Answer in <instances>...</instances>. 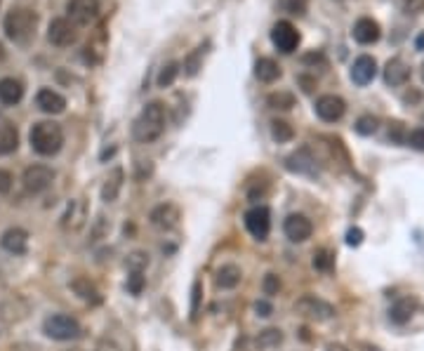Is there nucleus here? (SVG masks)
<instances>
[{
  "mask_svg": "<svg viewBox=\"0 0 424 351\" xmlns=\"http://www.w3.org/2000/svg\"><path fill=\"white\" fill-rule=\"evenodd\" d=\"M165 132V106L160 102H151L142 109L139 118L133 125V135L142 144H151Z\"/></svg>",
  "mask_w": 424,
  "mask_h": 351,
  "instance_id": "1",
  "label": "nucleus"
},
{
  "mask_svg": "<svg viewBox=\"0 0 424 351\" xmlns=\"http://www.w3.org/2000/svg\"><path fill=\"white\" fill-rule=\"evenodd\" d=\"M28 142H31L33 151L40 156H55L64 146V130L55 121H40L28 132Z\"/></svg>",
  "mask_w": 424,
  "mask_h": 351,
  "instance_id": "2",
  "label": "nucleus"
},
{
  "mask_svg": "<svg viewBox=\"0 0 424 351\" xmlns=\"http://www.w3.org/2000/svg\"><path fill=\"white\" fill-rule=\"evenodd\" d=\"M35 24H38V15L28 8H15L5 15L3 31L12 40V43H26L33 38Z\"/></svg>",
  "mask_w": 424,
  "mask_h": 351,
  "instance_id": "3",
  "label": "nucleus"
},
{
  "mask_svg": "<svg viewBox=\"0 0 424 351\" xmlns=\"http://www.w3.org/2000/svg\"><path fill=\"white\" fill-rule=\"evenodd\" d=\"M43 330L47 337L57 342H69V340H78L80 337V323L69 314H52V316L45 318Z\"/></svg>",
  "mask_w": 424,
  "mask_h": 351,
  "instance_id": "4",
  "label": "nucleus"
},
{
  "mask_svg": "<svg viewBox=\"0 0 424 351\" xmlns=\"http://www.w3.org/2000/svg\"><path fill=\"white\" fill-rule=\"evenodd\" d=\"M295 314L309 320H316V323H323V320H330L335 316V307L316 295H304L295 302Z\"/></svg>",
  "mask_w": 424,
  "mask_h": 351,
  "instance_id": "5",
  "label": "nucleus"
},
{
  "mask_svg": "<svg viewBox=\"0 0 424 351\" xmlns=\"http://www.w3.org/2000/svg\"><path fill=\"white\" fill-rule=\"evenodd\" d=\"M24 189H26V194L31 196H38L47 191V189L52 187V182H55V170L47 168V165H31V168L24 170Z\"/></svg>",
  "mask_w": 424,
  "mask_h": 351,
  "instance_id": "6",
  "label": "nucleus"
},
{
  "mask_svg": "<svg viewBox=\"0 0 424 351\" xmlns=\"http://www.w3.org/2000/svg\"><path fill=\"white\" fill-rule=\"evenodd\" d=\"M246 229L257 241H266L271 231V210L266 205H255L246 212Z\"/></svg>",
  "mask_w": 424,
  "mask_h": 351,
  "instance_id": "7",
  "label": "nucleus"
},
{
  "mask_svg": "<svg viewBox=\"0 0 424 351\" xmlns=\"http://www.w3.org/2000/svg\"><path fill=\"white\" fill-rule=\"evenodd\" d=\"M300 31H297L295 26H292L290 22H276L271 28V43L276 45L278 52H283V55H292V52L297 50V45H300Z\"/></svg>",
  "mask_w": 424,
  "mask_h": 351,
  "instance_id": "8",
  "label": "nucleus"
},
{
  "mask_svg": "<svg viewBox=\"0 0 424 351\" xmlns=\"http://www.w3.org/2000/svg\"><path fill=\"white\" fill-rule=\"evenodd\" d=\"M47 40L57 47H69L78 40V28L71 19H64V17H57V19L50 22L47 26Z\"/></svg>",
  "mask_w": 424,
  "mask_h": 351,
  "instance_id": "9",
  "label": "nucleus"
},
{
  "mask_svg": "<svg viewBox=\"0 0 424 351\" xmlns=\"http://www.w3.org/2000/svg\"><path fill=\"white\" fill-rule=\"evenodd\" d=\"M67 15L76 26L92 24L99 17V0H69Z\"/></svg>",
  "mask_w": 424,
  "mask_h": 351,
  "instance_id": "10",
  "label": "nucleus"
},
{
  "mask_svg": "<svg viewBox=\"0 0 424 351\" xmlns=\"http://www.w3.org/2000/svg\"><path fill=\"white\" fill-rule=\"evenodd\" d=\"M316 114L325 123H337L346 114V102L337 94H323L316 99Z\"/></svg>",
  "mask_w": 424,
  "mask_h": 351,
  "instance_id": "11",
  "label": "nucleus"
},
{
  "mask_svg": "<svg viewBox=\"0 0 424 351\" xmlns=\"http://www.w3.org/2000/svg\"><path fill=\"white\" fill-rule=\"evenodd\" d=\"M283 234L288 236V241H292V243H304L312 238L314 224H312V219L304 217V215H290L283 222Z\"/></svg>",
  "mask_w": 424,
  "mask_h": 351,
  "instance_id": "12",
  "label": "nucleus"
},
{
  "mask_svg": "<svg viewBox=\"0 0 424 351\" xmlns=\"http://www.w3.org/2000/svg\"><path fill=\"white\" fill-rule=\"evenodd\" d=\"M151 224L160 231H170L179 224V207L175 203H160L151 210Z\"/></svg>",
  "mask_w": 424,
  "mask_h": 351,
  "instance_id": "13",
  "label": "nucleus"
},
{
  "mask_svg": "<svg viewBox=\"0 0 424 351\" xmlns=\"http://www.w3.org/2000/svg\"><path fill=\"white\" fill-rule=\"evenodd\" d=\"M285 168L297 172V175H316V172H319V168H316V158L312 156V151H309L307 146L297 148L295 153H290V156L285 158Z\"/></svg>",
  "mask_w": 424,
  "mask_h": 351,
  "instance_id": "14",
  "label": "nucleus"
},
{
  "mask_svg": "<svg viewBox=\"0 0 424 351\" xmlns=\"http://www.w3.org/2000/svg\"><path fill=\"white\" fill-rule=\"evenodd\" d=\"M35 106H38L43 114H50V116H57L67 109V99L62 97L59 92L50 90V87H43L38 94H35Z\"/></svg>",
  "mask_w": 424,
  "mask_h": 351,
  "instance_id": "15",
  "label": "nucleus"
},
{
  "mask_svg": "<svg viewBox=\"0 0 424 351\" xmlns=\"http://www.w3.org/2000/svg\"><path fill=\"white\" fill-rule=\"evenodd\" d=\"M375 76H378V62L368 55H361L351 67V80L356 85H368V83L375 80Z\"/></svg>",
  "mask_w": 424,
  "mask_h": 351,
  "instance_id": "16",
  "label": "nucleus"
},
{
  "mask_svg": "<svg viewBox=\"0 0 424 351\" xmlns=\"http://www.w3.org/2000/svg\"><path fill=\"white\" fill-rule=\"evenodd\" d=\"M380 24L375 19H370V17H361L356 24H354V40L361 45H373L380 40Z\"/></svg>",
  "mask_w": 424,
  "mask_h": 351,
  "instance_id": "17",
  "label": "nucleus"
},
{
  "mask_svg": "<svg viewBox=\"0 0 424 351\" xmlns=\"http://www.w3.org/2000/svg\"><path fill=\"white\" fill-rule=\"evenodd\" d=\"M384 80H387V85H391V87L405 85V83L410 80V67L398 57L389 59L384 69Z\"/></svg>",
  "mask_w": 424,
  "mask_h": 351,
  "instance_id": "18",
  "label": "nucleus"
},
{
  "mask_svg": "<svg viewBox=\"0 0 424 351\" xmlns=\"http://www.w3.org/2000/svg\"><path fill=\"white\" fill-rule=\"evenodd\" d=\"M0 246H3L12 255H24V252H26V248H28V234L19 227L8 229L3 236H0Z\"/></svg>",
  "mask_w": 424,
  "mask_h": 351,
  "instance_id": "19",
  "label": "nucleus"
},
{
  "mask_svg": "<svg viewBox=\"0 0 424 351\" xmlns=\"http://www.w3.org/2000/svg\"><path fill=\"white\" fill-rule=\"evenodd\" d=\"M417 311V302L413 297H401V300H396L389 309V320L396 325H405L410 318H413V314Z\"/></svg>",
  "mask_w": 424,
  "mask_h": 351,
  "instance_id": "20",
  "label": "nucleus"
},
{
  "mask_svg": "<svg viewBox=\"0 0 424 351\" xmlns=\"http://www.w3.org/2000/svg\"><path fill=\"white\" fill-rule=\"evenodd\" d=\"M24 97V85L17 78H3L0 80V102L5 106L19 104Z\"/></svg>",
  "mask_w": 424,
  "mask_h": 351,
  "instance_id": "21",
  "label": "nucleus"
},
{
  "mask_svg": "<svg viewBox=\"0 0 424 351\" xmlns=\"http://www.w3.org/2000/svg\"><path fill=\"white\" fill-rule=\"evenodd\" d=\"M243 278V271L238 269L236 264H224L219 266L217 273H214V283H217V288L222 290H234L238 283H241Z\"/></svg>",
  "mask_w": 424,
  "mask_h": 351,
  "instance_id": "22",
  "label": "nucleus"
},
{
  "mask_svg": "<svg viewBox=\"0 0 424 351\" xmlns=\"http://www.w3.org/2000/svg\"><path fill=\"white\" fill-rule=\"evenodd\" d=\"M19 146V132H17L15 125L0 123V156H10Z\"/></svg>",
  "mask_w": 424,
  "mask_h": 351,
  "instance_id": "23",
  "label": "nucleus"
},
{
  "mask_svg": "<svg viewBox=\"0 0 424 351\" xmlns=\"http://www.w3.org/2000/svg\"><path fill=\"white\" fill-rule=\"evenodd\" d=\"M123 177L125 175L121 168H116L109 177H106L104 187H101V200H104V203H113V200L118 198V194H121V189H123Z\"/></svg>",
  "mask_w": 424,
  "mask_h": 351,
  "instance_id": "24",
  "label": "nucleus"
},
{
  "mask_svg": "<svg viewBox=\"0 0 424 351\" xmlns=\"http://www.w3.org/2000/svg\"><path fill=\"white\" fill-rule=\"evenodd\" d=\"M255 76H257V80H262V83H273L280 78V67L271 57H262V59H257V64H255Z\"/></svg>",
  "mask_w": 424,
  "mask_h": 351,
  "instance_id": "25",
  "label": "nucleus"
},
{
  "mask_svg": "<svg viewBox=\"0 0 424 351\" xmlns=\"http://www.w3.org/2000/svg\"><path fill=\"white\" fill-rule=\"evenodd\" d=\"M283 344V330L278 328H266L260 330V335L255 337V347L260 351H269V349H276Z\"/></svg>",
  "mask_w": 424,
  "mask_h": 351,
  "instance_id": "26",
  "label": "nucleus"
},
{
  "mask_svg": "<svg viewBox=\"0 0 424 351\" xmlns=\"http://www.w3.org/2000/svg\"><path fill=\"white\" fill-rule=\"evenodd\" d=\"M71 288L76 290V295H78L80 300L94 302V305H97V302H101V297H99V293H97V288H94V285L90 283L87 278H76V281L71 283Z\"/></svg>",
  "mask_w": 424,
  "mask_h": 351,
  "instance_id": "27",
  "label": "nucleus"
},
{
  "mask_svg": "<svg viewBox=\"0 0 424 351\" xmlns=\"http://www.w3.org/2000/svg\"><path fill=\"white\" fill-rule=\"evenodd\" d=\"M312 264H314V269H316V271H323V273L332 271V269H335V252H330V250H328V248L316 250Z\"/></svg>",
  "mask_w": 424,
  "mask_h": 351,
  "instance_id": "28",
  "label": "nucleus"
},
{
  "mask_svg": "<svg viewBox=\"0 0 424 351\" xmlns=\"http://www.w3.org/2000/svg\"><path fill=\"white\" fill-rule=\"evenodd\" d=\"M64 219V229H80L83 227V205L80 203H76V200H71L69 203V210H67V215L62 217Z\"/></svg>",
  "mask_w": 424,
  "mask_h": 351,
  "instance_id": "29",
  "label": "nucleus"
},
{
  "mask_svg": "<svg viewBox=\"0 0 424 351\" xmlns=\"http://www.w3.org/2000/svg\"><path fill=\"white\" fill-rule=\"evenodd\" d=\"M266 104L271 106V109H280V111H288L295 106V94L292 92H271L266 97Z\"/></svg>",
  "mask_w": 424,
  "mask_h": 351,
  "instance_id": "30",
  "label": "nucleus"
},
{
  "mask_svg": "<svg viewBox=\"0 0 424 351\" xmlns=\"http://www.w3.org/2000/svg\"><path fill=\"white\" fill-rule=\"evenodd\" d=\"M271 137L278 142V144H285V142H290L292 137H295V130H292V125L288 121H271Z\"/></svg>",
  "mask_w": 424,
  "mask_h": 351,
  "instance_id": "31",
  "label": "nucleus"
},
{
  "mask_svg": "<svg viewBox=\"0 0 424 351\" xmlns=\"http://www.w3.org/2000/svg\"><path fill=\"white\" fill-rule=\"evenodd\" d=\"M378 128H380V121H378L375 116H370V114L361 116V118H358V121L354 123V130H356L358 135H363V137L375 135V132H378Z\"/></svg>",
  "mask_w": 424,
  "mask_h": 351,
  "instance_id": "32",
  "label": "nucleus"
},
{
  "mask_svg": "<svg viewBox=\"0 0 424 351\" xmlns=\"http://www.w3.org/2000/svg\"><path fill=\"white\" fill-rule=\"evenodd\" d=\"M177 74H179V64L177 62L165 64V67L160 69V74H158V87H170L172 83H175Z\"/></svg>",
  "mask_w": 424,
  "mask_h": 351,
  "instance_id": "33",
  "label": "nucleus"
},
{
  "mask_svg": "<svg viewBox=\"0 0 424 351\" xmlns=\"http://www.w3.org/2000/svg\"><path fill=\"white\" fill-rule=\"evenodd\" d=\"M125 266H128V271H142L149 266V255L142 252V250H135L133 255H128V262H125Z\"/></svg>",
  "mask_w": 424,
  "mask_h": 351,
  "instance_id": "34",
  "label": "nucleus"
},
{
  "mask_svg": "<svg viewBox=\"0 0 424 351\" xmlns=\"http://www.w3.org/2000/svg\"><path fill=\"white\" fill-rule=\"evenodd\" d=\"M146 288V276L142 271H130L128 276V290L133 295H142V290Z\"/></svg>",
  "mask_w": 424,
  "mask_h": 351,
  "instance_id": "35",
  "label": "nucleus"
},
{
  "mask_svg": "<svg viewBox=\"0 0 424 351\" xmlns=\"http://www.w3.org/2000/svg\"><path fill=\"white\" fill-rule=\"evenodd\" d=\"M280 278L276 276V273H266L264 276V281H262V290H264V295L269 297H273V295H278L280 293Z\"/></svg>",
  "mask_w": 424,
  "mask_h": 351,
  "instance_id": "36",
  "label": "nucleus"
},
{
  "mask_svg": "<svg viewBox=\"0 0 424 351\" xmlns=\"http://www.w3.org/2000/svg\"><path fill=\"white\" fill-rule=\"evenodd\" d=\"M201 295H203V285L201 281L194 283V290H191V318H198V311H201Z\"/></svg>",
  "mask_w": 424,
  "mask_h": 351,
  "instance_id": "37",
  "label": "nucleus"
},
{
  "mask_svg": "<svg viewBox=\"0 0 424 351\" xmlns=\"http://www.w3.org/2000/svg\"><path fill=\"white\" fill-rule=\"evenodd\" d=\"M405 144L410 148H415V151H424V128L413 130V132L405 137Z\"/></svg>",
  "mask_w": 424,
  "mask_h": 351,
  "instance_id": "38",
  "label": "nucleus"
},
{
  "mask_svg": "<svg viewBox=\"0 0 424 351\" xmlns=\"http://www.w3.org/2000/svg\"><path fill=\"white\" fill-rule=\"evenodd\" d=\"M111 224L106 217H97L94 219V229H92V241H99V238H104L106 234H109Z\"/></svg>",
  "mask_w": 424,
  "mask_h": 351,
  "instance_id": "39",
  "label": "nucleus"
},
{
  "mask_svg": "<svg viewBox=\"0 0 424 351\" xmlns=\"http://www.w3.org/2000/svg\"><path fill=\"white\" fill-rule=\"evenodd\" d=\"M201 52H203V47H198V50H196L194 55L187 59V64H184V69H187L189 76H196V74H198V69H201V59H198Z\"/></svg>",
  "mask_w": 424,
  "mask_h": 351,
  "instance_id": "40",
  "label": "nucleus"
},
{
  "mask_svg": "<svg viewBox=\"0 0 424 351\" xmlns=\"http://www.w3.org/2000/svg\"><path fill=\"white\" fill-rule=\"evenodd\" d=\"M401 8L408 15H420L424 12V0H401Z\"/></svg>",
  "mask_w": 424,
  "mask_h": 351,
  "instance_id": "41",
  "label": "nucleus"
},
{
  "mask_svg": "<svg viewBox=\"0 0 424 351\" xmlns=\"http://www.w3.org/2000/svg\"><path fill=\"white\" fill-rule=\"evenodd\" d=\"M363 243V231L354 227V229H349L346 231V246H351V248H358Z\"/></svg>",
  "mask_w": 424,
  "mask_h": 351,
  "instance_id": "42",
  "label": "nucleus"
},
{
  "mask_svg": "<svg viewBox=\"0 0 424 351\" xmlns=\"http://www.w3.org/2000/svg\"><path fill=\"white\" fill-rule=\"evenodd\" d=\"M12 184H15V177H12L8 170L0 168V194H10Z\"/></svg>",
  "mask_w": 424,
  "mask_h": 351,
  "instance_id": "43",
  "label": "nucleus"
},
{
  "mask_svg": "<svg viewBox=\"0 0 424 351\" xmlns=\"http://www.w3.org/2000/svg\"><path fill=\"white\" fill-rule=\"evenodd\" d=\"M255 311H257V316H262V318H269L273 314V307L269 305L266 300H257L255 302Z\"/></svg>",
  "mask_w": 424,
  "mask_h": 351,
  "instance_id": "44",
  "label": "nucleus"
},
{
  "mask_svg": "<svg viewBox=\"0 0 424 351\" xmlns=\"http://www.w3.org/2000/svg\"><path fill=\"white\" fill-rule=\"evenodd\" d=\"M389 139H391V142H403V128H401V123H391V128H389Z\"/></svg>",
  "mask_w": 424,
  "mask_h": 351,
  "instance_id": "45",
  "label": "nucleus"
},
{
  "mask_svg": "<svg viewBox=\"0 0 424 351\" xmlns=\"http://www.w3.org/2000/svg\"><path fill=\"white\" fill-rule=\"evenodd\" d=\"M300 83H302V85H304V92H312L314 90V80H309V78H304V76H302V78H300Z\"/></svg>",
  "mask_w": 424,
  "mask_h": 351,
  "instance_id": "46",
  "label": "nucleus"
},
{
  "mask_svg": "<svg viewBox=\"0 0 424 351\" xmlns=\"http://www.w3.org/2000/svg\"><path fill=\"white\" fill-rule=\"evenodd\" d=\"M325 351H349L346 347H342V344H328V349Z\"/></svg>",
  "mask_w": 424,
  "mask_h": 351,
  "instance_id": "47",
  "label": "nucleus"
},
{
  "mask_svg": "<svg viewBox=\"0 0 424 351\" xmlns=\"http://www.w3.org/2000/svg\"><path fill=\"white\" fill-rule=\"evenodd\" d=\"M417 50H424V33L417 35Z\"/></svg>",
  "mask_w": 424,
  "mask_h": 351,
  "instance_id": "48",
  "label": "nucleus"
},
{
  "mask_svg": "<svg viewBox=\"0 0 424 351\" xmlns=\"http://www.w3.org/2000/svg\"><path fill=\"white\" fill-rule=\"evenodd\" d=\"M3 62H5V47L0 45V64H3Z\"/></svg>",
  "mask_w": 424,
  "mask_h": 351,
  "instance_id": "49",
  "label": "nucleus"
},
{
  "mask_svg": "<svg viewBox=\"0 0 424 351\" xmlns=\"http://www.w3.org/2000/svg\"><path fill=\"white\" fill-rule=\"evenodd\" d=\"M422 80H424V69H422Z\"/></svg>",
  "mask_w": 424,
  "mask_h": 351,
  "instance_id": "50",
  "label": "nucleus"
}]
</instances>
